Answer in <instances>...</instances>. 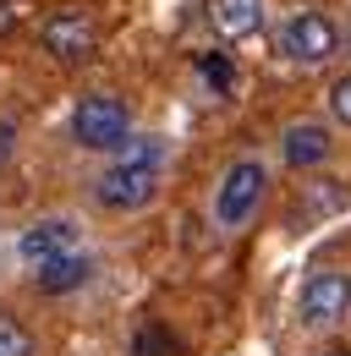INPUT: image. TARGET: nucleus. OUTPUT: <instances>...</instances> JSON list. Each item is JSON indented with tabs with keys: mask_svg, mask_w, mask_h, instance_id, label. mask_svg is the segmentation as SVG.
<instances>
[{
	"mask_svg": "<svg viewBox=\"0 0 351 356\" xmlns=\"http://www.w3.org/2000/svg\"><path fill=\"white\" fill-rule=\"evenodd\" d=\"M280 55L297 60V66H324V60L341 55V28L324 11H297L280 28Z\"/></svg>",
	"mask_w": 351,
	"mask_h": 356,
	"instance_id": "nucleus-5",
	"label": "nucleus"
},
{
	"mask_svg": "<svg viewBox=\"0 0 351 356\" xmlns=\"http://www.w3.org/2000/svg\"><path fill=\"white\" fill-rule=\"evenodd\" d=\"M72 143L93 154H121L132 143V110L116 93H83L72 110Z\"/></svg>",
	"mask_w": 351,
	"mask_h": 356,
	"instance_id": "nucleus-2",
	"label": "nucleus"
},
{
	"mask_svg": "<svg viewBox=\"0 0 351 356\" xmlns=\"http://www.w3.org/2000/svg\"><path fill=\"white\" fill-rule=\"evenodd\" d=\"M132 356H181V340H176L165 323H143L137 340H132Z\"/></svg>",
	"mask_w": 351,
	"mask_h": 356,
	"instance_id": "nucleus-11",
	"label": "nucleus"
},
{
	"mask_svg": "<svg viewBox=\"0 0 351 356\" xmlns=\"http://www.w3.org/2000/svg\"><path fill=\"white\" fill-rule=\"evenodd\" d=\"M335 154V137L324 121H291L286 137H280V159L291 165V170H313V165H324Z\"/></svg>",
	"mask_w": 351,
	"mask_h": 356,
	"instance_id": "nucleus-8",
	"label": "nucleus"
},
{
	"mask_svg": "<svg viewBox=\"0 0 351 356\" xmlns=\"http://www.w3.org/2000/svg\"><path fill=\"white\" fill-rule=\"evenodd\" d=\"M159 165H165V143H159V137L127 143L121 159L99 170L93 203H99V209H116V214H132V209L154 203V192H159Z\"/></svg>",
	"mask_w": 351,
	"mask_h": 356,
	"instance_id": "nucleus-1",
	"label": "nucleus"
},
{
	"mask_svg": "<svg viewBox=\"0 0 351 356\" xmlns=\"http://www.w3.org/2000/svg\"><path fill=\"white\" fill-rule=\"evenodd\" d=\"M351 312V274L346 268H313L297 296V318L307 329H329Z\"/></svg>",
	"mask_w": 351,
	"mask_h": 356,
	"instance_id": "nucleus-6",
	"label": "nucleus"
},
{
	"mask_svg": "<svg viewBox=\"0 0 351 356\" xmlns=\"http://www.w3.org/2000/svg\"><path fill=\"white\" fill-rule=\"evenodd\" d=\"M99 39H104V28H99V17L83 11V6H55L39 22V49L49 60H61V66L93 60V55H99Z\"/></svg>",
	"mask_w": 351,
	"mask_h": 356,
	"instance_id": "nucleus-3",
	"label": "nucleus"
},
{
	"mask_svg": "<svg viewBox=\"0 0 351 356\" xmlns=\"http://www.w3.org/2000/svg\"><path fill=\"white\" fill-rule=\"evenodd\" d=\"M198 72H203V83H209L214 93H231V88H236V66H231V55H219V49L198 55Z\"/></svg>",
	"mask_w": 351,
	"mask_h": 356,
	"instance_id": "nucleus-12",
	"label": "nucleus"
},
{
	"mask_svg": "<svg viewBox=\"0 0 351 356\" xmlns=\"http://www.w3.org/2000/svg\"><path fill=\"white\" fill-rule=\"evenodd\" d=\"M0 356H33V334H28V323H17L11 312H0Z\"/></svg>",
	"mask_w": 351,
	"mask_h": 356,
	"instance_id": "nucleus-13",
	"label": "nucleus"
},
{
	"mask_svg": "<svg viewBox=\"0 0 351 356\" xmlns=\"http://www.w3.org/2000/svg\"><path fill=\"white\" fill-rule=\"evenodd\" d=\"M209 28L219 39H253L263 28V0H209Z\"/></svg>",
	"mask_w": 351,
	"mask_h": 356,
	"instance_id": "nucleus-10",
	"label": "nucleus"
},
{
	"mask_svg": "<svg viewBox=\"0 0 351 356\" xmlns=\"http://www.w3.org/2000/svg\"><path fill=\"white\" fill-rule=\"evenodd\" d=\"M263 192H269L263 159H236L214 186V225L219 230H242V225L263 209Z\"/></svg>",
	"mask_w": 351,
	"mask_h": 356,
	"instance_id": "nucleus-4",
	"label": "nucleus"
},
{
	"mask_svg": "<svg viewBox=\"0 0 351 356\" xmlns=\"http://www.w3.org/2000/svg\"><path fill=\"white\" fill-rule=\"evenodd\" d=\"M329 115H335L341 127H351V72L335 77V88H329Z\"/></svg>",
	"mask_w": 351,
	"mask_h": 356,
	"instance_id": "nucleus-14",
	"label": "nucleus"
},
{
	"mask_svg": "<svg viewBox=\"0 0 351 356\" xmlns=\"http://www.w3.org/2000/svg\"><path fill=\"white\" fill-rule=\"evenodd\" d=\"M77 252V220H33L17 236V258L22 264H49V258H66Z\"/></svg>",
	"mask_w": 351,
	"mask_h": 356,
	"instance_id": "nucleus-7",
	"label": "nucleus"
},
{
	"mask_svg": "<svg viewBox=\"0 0 351 356\" xmlns=\"http://www.w3.org/2000/svg\"><path fill=\"white\" fill-rule=\"evenodd\" d=\"M324 356H351V346H329V351H324Z\"/></svg>",
	"mask_w": 351,
	"mask_h": 356,
	"instance_id": "nucleus-17",
	"label": "nucleus"
},
{
	"mask_svg": "<svg viewBox=\"0 0 351 356\" xmlns=\"http://www.w3.org/2000/svg\"><path fill=\"white\" fill-rule=\"evenodd\" d=\"M17 154V121H0V165Z\"/></svg>",
	"mask_w": 351,
	"mask_h": 356,
	"instance_id": "nucleus-16",
	"label": "nucleus"
},
{
	"mask_svg": "<svg viewBox=\"0 0 351 356\" xmlns=\"http://www.w3.org/2000/svg\"><path fill=\"white\" fill-rule=\"evenodd\" d=\"M88 280H93V258H88L83 247L33 268V291H39V296H72V291H83Z\"/></svg>",
	"mask_w": 351,
	"mask_h": 356,
	"instance_id": "nucleus-9",
	"label": "nucleus"
},
{
	"mask_svg": "<svg viewBox=\"0 0 351 356\" xmlns=\"http://www.w3.org/2000/svg\"><path fill=\"white\" fill-rule=\"evenodd\" d=\"M22 28V0H0V39H11Z\"/></svg>",
	"mask_w": 351,
	"mask_h": 356,
	"instance_id": "nucleus-15",
	"label": "nucleus"
}]
</instances>
